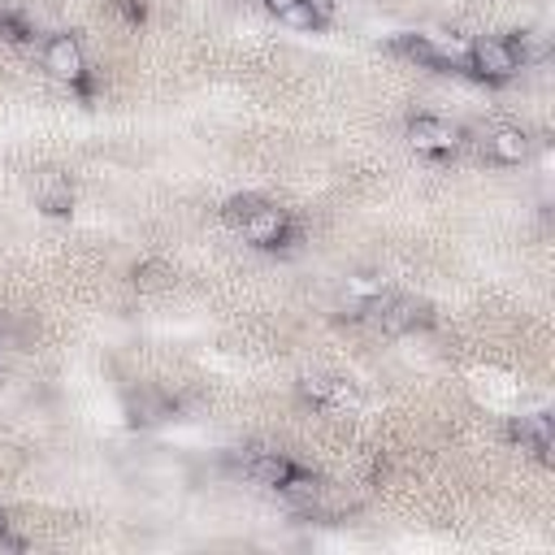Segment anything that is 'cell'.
Here are the masks:
<instances>
[{"label":"cell","instance_id":"10","mask_svg":"<svg viewBox=\"0 0 555 555\" xmlns=\"http://www.w3.org/2000/svg\"><path fill=\"white\" fill-rule=\"evenodd\" d=\"M338 395V382H330V377H304L299 382V399L304 403H330Z\"/></svg>","mask_w":555,"mask_h":555},{"label":"cell","instance_id":"11","mask_svg":"<svg viewBox=\"0 0 555 555\" xmlns=\"http://www.w3.org/2000/svg\"><path fill=\"white\" fill-rule=\"evenodd\" d=\"M282 22H286L291 30H317V17H312V9H308L304 0H299L295 9H286V13H282Z\"/></svg>","mask_w":555,"mask_h":555},{"label":"cell","instance_id":"8","mask_svg":"<svg viewBox=\"0 0 555 555\" xmlns=\"http://www.w3.org/2000/svg\"><path fill=\"white\" fill-rule=\"evenodd\" d=\"M299 464H291L286 455H278V451H251L247 460H243V473L251 477V481H260V486H282L291 473H295Z\"/></svg>","mask_w":555,"mask_h":555},{"label":"cell","instance_id":"14","mask_svg":"<svg viewBox=\"0 0 555 555\" xmlns=\"http://www.w3.org/2000/svg\"><path fill=\"white\" fill-rule=\"evenodd\" d=\"M108 4H113V9H121L126 17H139V13H143V0H108Z\"/></svg>","mask_w":555,"mask_h":555},{"label":"cell","instance_id":"9","mask_svg":"<svg viewBox=\"0 0 555 555\" xmlns=\"http://www.w3.org/2000/svg\"><path fill=\"white\" fill-rule=\"evenodd\" d=\"M507 43H512L520 69H525V65H542V61L551 56V35H542V30H516Z\"/></svg>","mask_w":555,"mask_h":555},{"label":"cell","instance_id":"7","mask_svg":"<svg viewBox=\"0 0 555 555\" xmlns=\"http://www.w3.org/2000/svg\"><path fill=\"white\" fill-rule=\"evenodd\" d=\"M35 204H39L43 212H52V217L69 212V208H74V186H69V178L56 173V169L39 173V178H35Z\"/></svg>","mask_w":555,"mask_h":555},{"label":"cell","instance_id":"2","mask_svg":"<svg viewBox=\"0 0 555 555\" xmlns=\"http://www.w3.org/2000/svg\"><path fill=\"white\" fill-rule=\"evenodd\" d=\"M464 69L486 87H503V82H512L520 74V61H516V52H512V43L503 35H477L464 48Z\"/></svg>","mask_w":555,"mask_h":555},{"label":"cell","instance_id":"16","mask_svg":"<svg viewBox=\"0 0 555 555\" xmlns=\"http://www.w3.org/2000/svg\"><path fill=\"white\" fill-rule=\"evenodd\" d=\"M4 533H9V512L0 507V538H4Z\"/></svg>","mask_w":555,"mask_h":555},{"label":"cell","instance_id":"15","mask_svg":"<svg viewBox=\"0 0 555 555\" xmlns=\"http://www.w3.org/2000/svg\"><path fill=\"white\" fill-rule=\"evenodd\" d=\"M295 4H299V0H264V9H269V13H278V17H282L286 9H295Z\"/></svg>","mask_w":555,"mask_h":555},{"label":"cell","instance_id":"5","mask_svg":"<svg viewBox=\"0 0 555 555\" xmlns=\"http://www.w3.org/2000/svg\"><path fill=\"white\" fill-rule=\"evenodd\" d=\"M481 152H486V160L512 169V165H525V160L533 156V134L520 130V126H494V130L486 134Z\"/></svg>","mask_w":555,"mask_h":555},{"label":"cell","instance_id":"6","mask_svg":"<svg viewBox=\"0 0 555 555\" xmlns=\"http://www.w3.org/2000/svg\"><path fill=\"white\" fill-rule=\"evenodd\" d=\"M512 438L520 442V451H533L538 460H551L555 447V425L546 412H525L520 421H512Z\"/></svg>","mask_w":555,"mask_h":555},{"label":"cell","instance_id":"3","mask_svg":"<svg viewBox=\"0 0 555 555\" xmlns=\"http://www.w3.org/2000/svg\"><path fill=\"white\" fill-rule=\"evenodd\" d=\"M408 143L421 152V156H451L460 147V126H451L447 117H434V113H416L408 121Z\"/></svg>","mask_w":555,"mask_h":555},{"label":"cell","instance_id":"4","mask_svg":"<svg viewBox=\"0 0 555 555\" xmlns=\"http://www.w3.org/2000/svg\"><path fill=\"white\" fill-rule=\"evenodd\" d=\"M43 69H48L56 82L74 87V82L87 74V56H82V43H78L74 35H52V39L43 43Z\"/></svg>","mask_w":555,"mask_h":555},{"label":"cell","instance_id":"13","mask_svg":"<svg viewBox=\"0 0 555 555\" xmlns=\"http://www.w3.org/2000/svg\"><path fill=\"white\" fill-rule=\"evenodd\" d=\"M308 9H312V17H317V26H325L330 17H334V0H304Z\"/></svg>","mask_w":555,"mask_h":555},{"label":"cell","instance_id":"12","mask_svg":"<svg viewBox=\"0 0 555 555\" xmlns=\"http://www.w3.org/2000/svg\"><path fill=\"white\" fill-rule=\"evenodd\" d=\"M165 278H169V273H165L160 264H143V269H134V282H139V286H147V291L165 286Z\"/></svg>","mask_w":555,"mask_h":555},{"label":"cell","instance_id":"1","mask_svg":"<svg viewBox=\"0 0 555 555\" xmlns=\"http://www.w3.org/2000/svg\"><path fill=\"white\" fill-rule=\"evenodd\" d=\"M225 217H230V225H234L251 247H260V251H282V247H291V243L299 238V230H295V221L286 217V208L264 204V199H251V195L230 199V204H225Z\"/></svg>","mask_w":555,"mask_h":555}]
</instances>
